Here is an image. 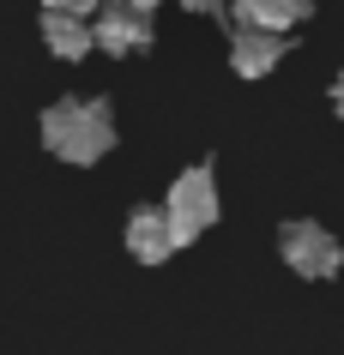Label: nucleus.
Here are the masks:
<instances>
[{
  "label": "nucleus",
  "mask_w": 344,
  "mask_h": 355,
  "mask_svg": "<svg viewBox=\"0 0 344 355\" xmlns=\"http://www.w3.org/2000/svg\"><path fill=\"white\" fill-rule=\"evenodd\" d=\"M42 145L55 150L60 163H97L115 150V109L109 96H60L42 109Z\"/></svg>",
  "instance_id": "f257e3e1"
},
{
  "label": "nucleus",
  "mask_w": 344,
  "mask_h": 355,
  "mask_svg": "<svg viewBox=\"0 0 344 355\" xmlns=\"http://www.w3.org/2000/svg\"><path fill=\"white\" fill-rule=\"evenodd\" d=\"M175 6H188V12H224V0H175Z\"/></svg>",
  "instance_id": "9d476101"
},
{
  "label": "nucleus",
  "mask_w": 344,
  "mask_h": 355,
  "mask_svg": "<svg viewBox=\"0 0 344 355\" xmlns=\"http://www.w3.org/2000/svg\"><path fill=\"white\" fill-rule=\"evenodd\" d=\"M175 247H181V235H175V223H170L163 205H139L133 217H127V253H133L139 265H163Z\"/></svg>",
  "instance_id": "39448f33"
},
{
  "label": "nucleus",
  "mask_w": 344,
  "mask_h": 355,
  "mask_svg": "<svg viewBox=\"0 0 344 355\" xmlns=\"http://www.w3.org/2000/svg\"><path fill=\"white\" fill-rule=\"evenodd\" d=\"M133 6H157V0H133Z\"/></svg>",
  "instance_id": "f8f14e48"
},
{
  "label": "nucleus",
  "mask_w": 344,
  "mask_h": 355,
  "mask_svg": "<svg viewBox=\"0 0 344 355\" xmlns=\"http://www.w3.org/2000/svg\"><path fill=\"white\" fill-rule=\"evenodd\" d=\"M49 12H79V19H97L103 12V0H42Z\"/></svg>",
  "instance_id": "1a4fd4ad"
},
{
  "label": "nucleus",
  "mask_w": 344,
  "mask_h": 355,
  "mask_svg": "<svg viewBox=\"0 0 344 355\" xmlns=\"http://www.w3.org/2000/svg\"><path fill=\"white\" fill-rule=\"evenodd\" d=\"M278 253H284V265L296 271V277H338V265H344V247L332 229L320 223H284L278 229Z\"/></svg>",
  "instance_id": "7ed1b4c3"
},
{
  "label": "nucleus",
  "mask_w": 344,
  "mask_h": 355,
  "mask_svg": "<svg viewBox=\"0 0 344 355\" xmlns=\"http://www.w3.org/2000/svg\"><path fill=\"white\" fill-rule=\"evenodd\" d=\"M42 49L55 60H85L97 49V31H91V19H79V12H49V6H42Z\"/></svg>",
  "instance_id": "0eeeda50"
},
{
  "label": "nucleus",
  "mask_w": 344,
  "mask_h": 355,
  "mask_svg": "<svg viewBox=\"0 0 344 355\" xmlns=\"http://www.w3.org/2000/svg\"><path fill=\"white\" fill-rule=\"evenodd\" d=\"M97 31V49L115 60H127V55H145L157 37V24H151V6H133V0H109L103 12L91 19Z\"/></svg>",
  "instance_id": "20e7f679"
},
{
  "label": "nucleus",
  "mask_w": 344,
  "mask_h": 355,
  "mask_svg": "<svg viewBox=\"0 0 344 355\" xmlns=\"http://www.w3.org/2000/svg\"><path fill=\"white\" fill-rule=\"evenodd\" d=\"M163 211H170L175 235H181V247L199 241L211 223H218V181H211V168H188V175H175L170 199H163Z\"/></svg>",
  "instance_id": "f03ea898"
},
{
  "label": "nucleus",
  "mask_w": 344,
  "mask_h": 355,
  "mask_svg": "<svg viewBox=\"0 0 344 355\" xmlns=\"http://www.w3.org/2000/svg\"><path fill=\"white\" fill-rule=\"evenodd\" d=\"M236 6V24H254V31H296L308 19V0H229Z\"/></svg>",
  "instance_id": "6e6552de"
},
{
  "label": "nucleus",
  "mask_w": 344,
  "mask_h": 355,
  "mask_svg": "<svg viewBox=\"0 0 344 355\" xmlns=\"http://www.w3.org/2000/svg\"><path fill=\"white\" fill-rule=\"evenodd\" d=\"M332 109L344 114V73H338V85H332Z\"/></svg>",
  "instance_id": "9b49d317"
},
{
  "label": "nucleus",
  "mask_w": 344,
  "mask_h": 355,
  "mask_svg": "<svg viewBox=\"0 0 344 355\" xmlns=\"http://www.w3.org/2000/svg\"><path fill=\"white\" fill-rule=\"evenodd\" d=\"M278 60H284V37H278V31L236 24V37H229V67H236L242 78H266Z\"/></svg>",
  "instance_id": "423d86ee"
}]
</instances>
